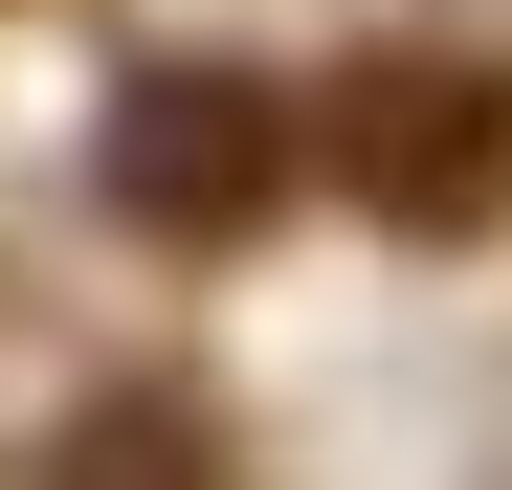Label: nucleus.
I'll return each mask as SVG.
<instances>
[{
  "instance_id": "f257e3e1",
  "label": "nucleus",
  "mask_w": 512,
  "mask_h": 490,
  "mask_svg": "<svg viewBox=\"0 0 512 490\" xmlns=\"http://www.w3.org/2000/svg\"><path fill=\"white\" fill-rule=\"evenodd\" d=\"M334 179H357L379 223H490L512 201V90H490V67H401V90H357Z\"/></svg>"
},
{
  "instance_id": "f03ea898",
  "label": "nucleus",
  "mask_w": 512,
  "mask_h": 490,
  "mask_svg": "<svg viewBox=\"0 0 512 490\" xmlns=\"http://www.w3.org/2000/svg\"><path fill=\"white\" fill-rule=\"evenodd\" d=\"M268 179H290V134L245 112V90H156V112L112 134V201H134L156 245H223V223H268Z\"/></svg>"
}]
</instances>
